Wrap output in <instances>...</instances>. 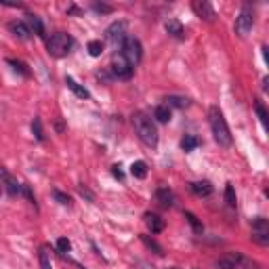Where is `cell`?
Segmentation results:
<instances>
[{
  "label": "cell",
  "instance_id": "6da1fadb",
  "mask_svg": "<svg viewBox=\"0 0 269 269\" xmlns=\"http://www.w3.org/2000/svg\"><path fill=\"white\" fill-rule=\"evenodd\" d=\"M208 124H210V129H213L217 143H219L221 147L232 145V133H229V126H227L219 107H210L208 110Z\"/></svg>",
  "mask_w": 269,
  "mask_h": 269
},
{
  "label": "cell",
  "instance_id": "7a4b0ae2",
  "mask_svg": "<svg viewBox=\"0 0 269 269\" xmlns=\"http://www.w3.org/2000/svg\"><path fill=\"white\" fill-rule=\"evenodd\" d=\"M133 126H134V133L137 137L143 141L147 147H156L158 145V131H156V124L151 122L145 114H134L133 116Z\"/></svg>",
  "mask_w": 269,
  "mask_h": 269
},
{
  "label": "cell",
  "instance_id": "3957f363",
  "mask_svg": "<svg viewBox=\"0 0 269 269\" xmlns=\"http://www.w3.org/2000/svg\"><path fill=\"white\" fill-rule=\"evenodd\" d=\"M217 267L219 269H261L259 263H254L252 259L244 257L240 252H229L227 257H223L217 261Z\"/></svg>",
  "mask_w": 269,
  "mask_h": 269
},
{
  "label": "cell",
  "instance_id": "277c9868",
  "mask_svg": "<svg viewBox=\"0 0 269 269\" xmlns=\"http://www.w3.org/2000/svg\"><path fill=\"white\" fill-rule=\"evenodd\" d=\"M72 38H69L67 34H63V32H57V34H53L47 40V49H49V55L53 57H66L69 53V49H72Z\"/></svg>",
  "mask_w": 269,
  "mask_h": 269
},
{
  "label": "cell",
  "instance_id": "5b68a950",
  "mask_svg": "<svg viewBox=\"0 0 269 269\" xmlns=\"http://www.w3.org/2000/svg\"><path fill=\"white\" fill-rule=\"evenodd\" d=\"M122 57L126 61L131 63V66H139L141 57H143V49H141V42L137 38H129L126 36V40L122 42Z\"/></svg>",
  "mask_w": 269,
  "mask_h": 269
},
{
  "label": "cell",
  "instance_id": "8992f818",
  "mask_svg": "<svg viewBox=\"0 0 269 269\" xmlns=\"http://www.w3.org/2000/svg\"><path fill=\"white\" fill-rule=\"evenodd\" d=\"M110 69H112V74L116 76V78H122V80H129L131 76H133V66L129 61L122 57V53H116L114 55V59H112V66H110Z\"/></svg>",
  "mask_w": 269,
  "mask_h": 269
},
{
  "label": "cell",
  "instance_id": "52a82bcc",
  "mask_svg": "<svg viewBox=\"0 0 269 269\" xmlns=\"http://www.w3.org/2000/svg\"><path fill=\"white\" fill-rule=\"evenodd\" d=\"M252 23H254V15H252L251 6H244V9L240 11V15L235 17V34L244 38L248 32L252 30Z\"/></svg>",
  "mask_w": 269,
  "mask_h": 269
},
{
  "label": "cell",
  "instance_id": "ba28073f",
  "mask_svg": "<svg viewBox=\"0 0 269 269\" xmlns=\"http://www.w3.org/2000/svg\"><path fill=\"white\" fill-rule=\"evenodd\" d=\"M252 240L261 246L269 244V223L263 217H257V219L252 221Z\"/></svg>",
  "mask_w": 269,
  "mask_h": 269
},
{
  "label": "cell",
  "instance_id": "9c48e42d",
  "mask_svg": "<svg viewBox=\"0 0 269 269\" xmlns=\"http://www.w3.org/2000/svg\"><path fill=\"white\" fill-rule=\"evenodd\" d=\"M105 38L114 44V47L122 44V42L126 40V23H124V21H116V23H112L110 28L105 30Z\"/></svg>",
  "mask_w": 269,
  "mask_h": 269
},
{
  "label": "cell",
  "instance_id": "30bf717a",
  "mask_svg": "<svg viewBox=\"0 0 269 269\" xmlns=\"http://www.w3.org/2000/svg\"><path fill=\"white\" fill-rule=\"evenodd\" d=\"M191 9L196 11V15L200 19H206V21H215V19H217L215 9L208 2H204V0H196V2L191 4Z\"/></svg>",
  "mask_w": 269,
  "mask_h": 269
},
{
  "label": "cell",
  "instance_id": "8fae6325",
  "mask_svg": "<svg viewBox=\"0 0 269 269\" xmlns=\"http://www.w3.org/2000/svg\"><path fill=\"white\" fill-rule=\"evenodd\" d=\"M143 221H145V225H147V229H150L151 234H160L164 229V219H160V217L153 215V213H145Z\"/></svg>",
  "mask_w": 269,
  "mask_h": 269
},
{
  "label": "cell",
  "instance_id": "7c38bea8",
  "mask_svg": "<svg viewBox=\"0 0 269 269\" xmlns=\"http://www.w3.org/2000/svg\"><path fill=\"white\" fill-rule=\"evenodd\" d=\"M9 30L13 32V36L19 38V40H30V36H32L30 28L23 21H11L9 23Z\"/></svg>",
  "mask_w": 269,
  "mask_h": 269
},
{
  "label": "cell",
  "instance_id": "4fadbf2b",
  "mask_svg": "<svg viewBox=\"0 0 269 269\" xmlns=\"http://www.w3.org/2000/svg\"><path fill=\"white\" fill-rule=\"evenodd\" d=\"M156 200L162 204L164 208H170L172 204H175V194H172L168 187H158V191H156Z\"/></svg>",
  "mask_w": 269,
  "mask_h": 269
},
{
  "label": "cell",
  "instance_id": "5bb4252c",
  "mask_svg": "<svg viewBox=\"0 0 269 269\" xmlns=\"http://www.w3.org/2000/svg\"><path fill=\"white\" fill-rule=\"evenodd\" d=\"M189 189L194 191L198 198H206V196L213 194V185L208 181H194V183H189Z\"/></svg>",
  "mask_w": 269,
  "mask_h": 269
},
{
  "label": "cell",
  "instance_id": "9a60e30c",
  "mask_svg": "<svg viewBox=\"0 0 269 269\" xmlns=\"http://www.w3.org/2000/svg\"><path fill=\"white\" fill-rule=\"evenodd\" d=\"M66 84H67L69 91H72V93L76 95V97H80V99H88V97H91V93H88L82 84H78V82H76V80L72 78V76H67V78H66Z\"/></svg>",
  "mask_w": 269,
  "mask_h": 269
},
{
  "label": "cell",
  "instance_id": "2e32d148",
  "mask_svg": "<svg viewBox=\"0 0 269 269\" xmlns=\"http://www.w3.org/2000/svg\"><path fill=\"white\" fill-rule=\"evenodd\" d=\"M164 28H166V32H168V36H172V38H183L185 36V30H183V25H181V21H177V19H168V21L164 23Z\"/></svg>",
  "mask_w": 269,
  "mask_h": 269
},
{
  "label": "cell",
  "instance_id": "e0dca14e",
  "mask_svg": "<svg viewBox=\"0 0 269 269\" xmlns=\"http://www.w3.org/2000/svg\"><path fill=\"white\" fill-rule=\"evenodd\" d=\"M0 179L4 181V185H6V189H9V194H11V196L19 194V185H17V181H15V179H13L4 168H0Z\"/></svg>",
  "mask_w": 269,
  "mask_h": 269
},
{
  "label": "cell",
  "instance_id": "ac0fdd59",
  "mask_svg": "<svg viewBox=\"0 0 269 269\" xmlns=\"http://www.w3.org/2000/svg\"><path fill=\"white\" fill-rule=\"evenodd\" d=\"M153 118L158 120V122H162V124H166L170 120V107L168 105H158L156 110H153Z\"/></svg>",
  "mask_w": 269,
  "mask_h": 269
},
{
  "label": "cell",
  "instance_id": "d6986e66",
  "mask_svg": "<svg viewBox=\"0 0 269 269\" xmlns=\"http://www.w3.org/2000/svg\"><path fill=\"white\" fill-rule=\"evenodd\" d=\"M131 175L134 179H145L147 177V164L143 160H139V162H133L131 164Z\"/></svg>",
  "mask_w": 269,
  "mask_h": 269
},
{
  "label": "cell",
  "instance_id": "ffe728a7",
  "mask_svg": "<svg viewBox=\"0 0 269 269\" xmlns=\"http://www.w3.org/2000/svg\"><path fill=\"white\" fill-rule=\"evenodd\" d=\"M164 101H166L164 105H168V107H187L189 105V99L187 97H179V95H168Z\"/></svg>",
  "mask_w": 269,
  "mask_h": 269
},
{
  "label": "cell",
  "instance_id": "44dd1931",
  "mask_svg": "<svg viewBox=\"0 0 269 269\" xmlns=\"http://www.w3.org/2000/svg\"><path fill=\"white\" fill-rule=\"evenodd\" d=\"M28 28H30V32L34 30L36 36H44V25L36 15H28Z\"/></svg>",
  "mask_w": 269,
  "mask_h": 269
},
{
  "label": "cell",
  "instance_id": "7402d4cb",
  "mask_svg": "<svg viewBox=\"0 0 269 269\" xmlns=\"http://www.w3.org/2000/svg\"><path fill=\"white\" fill-rule=\"evenodd\" d=\"M198 145H200V139H196L194 134H185L183 141H181V150L183 151H194Z\"/></svg>",
  "mask_w": 269,
  "mask_h": 269
},
{
  "label": "cell",
  "instance_id": "603a6c76",
  "mask_svg": "<svg viewBox=\"0 0 269 269\" xmlns=\"http://www.w3.org/2000/svg\"><path fill=\"white\" fill-rule=\"evenodd\" d=\"M38 259H40V269H53L50 265V257H49V248L42 246L40 252H38Z\"/></svg>",
  "mask_w": 269,
  "mask_h": 269
},
{
  "label": "cell",
  "instance_id": "cb8c5ba5",
  "mask_svg": "<svg viewBox=\"0 0 269 269\" xmlns=\"http://www.w3.org/2000/svg\"><path fill=\"white\" fill-rule=\"evenodd\" d=\"M185 219H187V221H189V225H191V227H194V232H196V234H202V232H204L202 223H200V221H198V217H196L194 213H189V210H187V213H185Z\"/></svg>",
  "mask_w": 269,
  "mask_h": 269
},
{
  "label": "cell",
  "instance_id": "d4e9b609",
  "mask_svg": "<svg viewBox=\"0 0 269 269\" xmlns=\"http://www.w3.org/2000/svg\"><path fill=\"white\" fill-rule=\"evenodd\" d=\"M101 53H103V42H101V40H91V42H88V55L99 57Z\"/></svg>",
  "mask_w": 269,
  "mask_h": 269
},
{
  "label": "cell",
  "instance_id": "484cf974",
  "mask_svg": "<svg viewBox=\"0 0 269 269\" xmlns=\"http://www.w3.org/2000/svg\"><path fill=\"white\" fill-rule=\"evenodd\" d=\"M141 240H143V244H145L147 248H150V251H153L156 254H164V252H162V246H160L158 242H153V240L150 238V235H141Z\"/></svg>",
  "mask_w": 269,
  "mask_h": 269
},
{
  "label": "cell",
  "instance_id": "4316f807",
  "mask_svg": "<svg viewBox=\"0 0 269 269\" xmlns=\"http://www.w3.org/2000/svg\"><path fill=\"white\" fill-rule=\"evenodd\" d=\"M225 202H227V206H232L235 208V189H234V185L232 183H227V187H225Z\"/></svg>",
  "mask_w": 269,
  "mask_h": 269
},
{
  "label": "cell",
  "instance_id": "83f0119b",
  "mask_svg": "<svg viewBox=\"0 0 269 269\" xmlns=\"http://www.w3.org/2000/svg\"><path fill=\"white\" fill-rule=\"evenodd\" d=\"M32 133H34V137L38 141H44V133H42V122L40 118H34V122H32Z\"/></svg>",
  "mask_w": 269,
  "mask_h": 269
},
{
  "label": "cell",
  "instance_id": "f1b7e54d",
  "mask_svg": "<svg viewBox=\"0 0 269 269\" xmlns=\"http://www.w3.org/2000/svg\"><path fill=\"white\" fill-rule=\"evenodd\" d=\"M53 198L61 204V206H69V204H72L69 196H67V194H63V191H59V189H55V191H53Z\"/></svg>",
  "mask_w": 269,
  "mask_h": 269
},
{
  "label": "cell",
  "instance_id": "f546056e",
  "mask_svg": "<svg viewBox=\"0 0 269 269\" xmlns=\"http://www.w3.org/2000/svg\"><path fill=\"white\" fill-rule=\"evenodd\" d=\"M9 66H13V67H15V72H19V74H23V76H30V69L25 67V63H23V61L9 59Z\"/></svg>",
  "mask_w": 269,
  "mask_h": 269
},
{
  "label": "cell",
  "instance_id": "4dcf8cb0",
  "mask_svg": "<svg viewBox=\"0 0 269 269\" xmlns=\"http://www.w3.org/2000/svg\"><path fill=\"white\" fill-rule=\"evenodd\" d=\"M69 248H72V242H69L67 238H59V240H57V251H59L61 254L69 252Z\"/></svg>",
  "mask_w": 269,
  "mask_h": 269
},
{
  "label": "cell",
  "instance_id": "1f68e13d",
  "mask_svg": "<svg viewBox=\"0 0 269 269\" xmlns=\"http://www.w3.org/2000/svg\"><path fill=\"white\" fill-rule=\"evenodd\" d=\"M257 114H259V118H261V122L263 124H267V112H265V107H263V103H261V101H257Z\"/></svg>",
  "mask_w": 269,
  "mask_h": 269
},
{
  "label": "cell",
  "instance_id": "d6a6232c",
  "mask_svg": "<svg viewBox=\"0 0 269 269\" xmlns=\"http://www.w3.org/2000/svg\"><path fill=\"white\" fill-rule=\"evenodd\" d=\"M78 191H80V196H86V198H88V200H91V202L95 200V196H93L91 191H88V189L84 187V185H78Z\"/></svg>",
  "mask_w": 269,
  "mask_h": 269
},
{
  "label": "cell",
  "instance_id": "836d02e7",
  "mask_svg": "<svg viewBox=\"0 0 269 269\" xmlns=\"http://www.w3.org/2000/svg\"><path fill=\"white\" fill-rule=\"evenodd\" d=\"M93 9H95V11H99V13H110V11H112V6H107V4H93Z\"/></svg>",
  "mask_w": 269,
  "mask_h": 269
},
{
  "label": "cell",
  "instance_id": "e575fe53",
  "mask_svg": "<svg viewBox=\"0 0 269 269\" xmlns=\"http://www.w3.org/2000/svg\"><path fill=\"white\" fill-rule=\"evenodd\" d=\"M112 172H114V177H118V179H122V177H124V175H122V170H120V166H118V164L114 166V170H112Z\"/></svg>",
  "mask_w": 269,
  "mask_h": 269
},
{
  "label": "cell",
  "instance_id": "d590c367",
  "mask_svg": "<svg viewBox=\"0 0 269 269\" xmlns=\"http://www.w3.org/2000/svg\"><path fill=\"white\" fill-rule=\"evenodd\" d=\"M0 194H2V183H0Z\"/></svg>",
  "mask_w": 269,
  "mask_h": 269
}]
</instances>
